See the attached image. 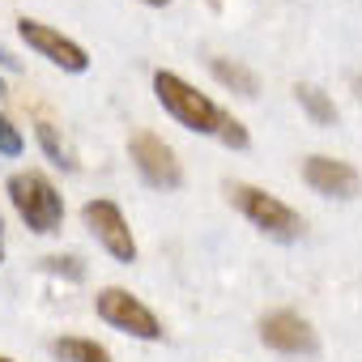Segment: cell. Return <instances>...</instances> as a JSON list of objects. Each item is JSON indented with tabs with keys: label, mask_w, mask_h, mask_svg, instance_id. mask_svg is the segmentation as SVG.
I'll use <instances>...</instances> for the list:
<instances>
[{
	"label": "cell",
	"mask_w": 362,
	"mask_h": 362,
	"mask_svg": "<svg viewBox=\"0 0 362 362\" xmlns=\"http://www.w3.org/2000/svg\"><path fill=\"white\" fill-rule=\"evenodd\" d=\"M94 311H98L111 328H119V332H128V337H136V341H162V324H158V315H153L141 298H132V290H124V286H107V290H98Z\"/></svg>",
	"instance_id": "obj_5"
},
{
	"label": "cell",
	"mask_w": 362,
	"mask_h": 362,
	"mask_svg": "<svg viewBox=\"0 0 362 362\" xmlns=\"http://www.w3.org/2000/svg\"><path fill=\"white\" fill-rule=\"evenodd\" d=\"M0 264H5V243H0Z\"/></svg>",
	"instance_id": "obj_17"
},
{
	"label": "cell",
	"mask_w": 362,
	"mask_h": 362,
	"mask_svg": "<svg viewBox=\"0 0 362 362\" xmlns=\"http://www.w3.org/2000/svg\"><path fill=\"white\" fill-rule=\"evenodd\" d=\"M128 158L132 166L141 170V179L149 188H162V192H175L179 184H184V166H179L175 149L158 136V132H132L128 136Z\"/></svg>",
	"instance_id": "obj_4"
},
{
	"label": "cell",
	"mask_w": 362,
	"mask_h": 362,
	"mask_svg": "<svg viewBox=\"0 0 362 362\" xmlns=\"http://www.w3.org/2000/svg\"><path fill=\"white\" fill-rule=\"evenodd\" d=\"M18 35H22V43H26L30 52H39L43 60H52V64L64 69V73H86V69H90V56H86L81 43L64 39L60 30H52V26L35 22V18H22V22H18Z\"/></svg>",
	"instance_id": "obj_7"
},
{
	"label": "cell",
	"mask_w": 362,
	"mask_h": 362,
	"mask_svg": "<svg viewBox=\"0 0 362 362\" xmlns=\"http://www.w3.org/2000/svg\"><path fill=\"white\" fill-rule=\"evenodd\" d=\"M52 354H56L60 362H111L107 345H98V341H90V337H56V341H52Z\"/></svg>",
	"instance_id": "obj_11"
},
{
	"label": "cell",
	"mask_w": 362,
	"mask_h": 362,
	"mask_svg": "<svg viewBox=\"0 0 362 362\" xmlns=\"http://www.w3.org/2000/svg\"><path fill=\"white\" fill-rule=\"evenodd\" d=\"M145 5H153V9H166V5H170V0H145Z\"/></svg>",
	"instance_id": "obj_16"
},
{
	"label": "cell",
	"mask_w": 362,
	"mask_h": 362,
	"mask_svg": "<svg viewBox=\"0 0 362 362\" xmlns=\"http://www.w3.org/2000/svg\"><path fill=\"white\" fill-rule=\"evenodd\" d=\"M218 136H222V145H230V149H247V141H252V136H247V128H243V124H239L235 115H226V111H222Z\"/></svg>",
	"instance_id": "obj_14"
},
{
	"label": "cell",
	"mask_w": 362,
	"mask_h": 362,
	"mask_svg": "<svg viewBox=\"0 0 362 362\" xmlns=\"http://www.w3.org/2000/svg\"><path fill=\"white\" fill-rule=\"evenodd\" d=\"M0 94H5V77H0Z\"/></svg>",
	"instance_id": "obj_18"
},
{
	"label": "cell",
	"mask_w": 362,
	"mask_h": 362,
	"mask_svg": "<svg viewBox=\"0 0 362 362\" xmlns=\"http://www.w3.org/2000/svg\"><path fill=\"white\" fill-rule=\"evenodd\" d=\"M226 197H230V205H235L256 230H264L269 239L294 243V239L303 235V218H298L286 201H277L273 192H264V188H256V184H226Z\"/></svg>",
	"instance_id": "obj_3"
},
{
	"label": "cell",
	"mask_w": 362,
	"mask_h": 362,
	"mask_svg": "<svg viewBox=\"0 0 362 362\" xmlns=\"http://www.w3.org/2000/svg\"><path fill=\"white\" fill-rule=\"evenodd\" d=\"M298 94V103H303V111L315 119V124H337V103L320 90V86H298L294 90Z\"/></svg>",
	"instance_id": "obj_12"
},
{
	"label": "cell",
	"mask_w": 362,
	"mask_h": 362,
	"mask_svg": "<svg viewBox=\"0 0 362 362\" xmlns=\"http://www.w3.org/2000/svg\"><path fill=\"white\" fill-rule=\"evenodd\" d=\"M9 201L18 209V218L35 230V235H56L64 222V201L60 188L43 170H18L9 175Z\"/></svg>",
	"instance_id": "obj_1"
},
{
	"label": "cell",
	"mask_w": 362,
	"mask_h": 362,
	"mask_svg": "<svg viewBox=\"0 0 362 362\" xmlns=\"http://www.w3.org/2000/svg\"><path fill=\"white\" fill-rule=\"evenodd\" d=\"M303 179H307V188H315L320 197H337V201H349L362 192V179L349 162L341 158H328V153H311L303 162Z\"/></svg>",
	"instance_id": "obj_8"
},
{
	"label": "cell",
	"mask_w": 362,
	"mask_h": 362,
	"mask_svg": "<svg viewBox=\"0 0 362 362\" xmlns=\"http://www.w3.org/2000/svg\"><path fill=\"white\" fill-rule=\"evenodd\" d=\"M153 94L158 103L166 107V115H175L188 132H205V136H218V124H222V107L214 98H205L197 86H188L179 73H166L158 69L153 73Z\"/></svg>",
	"instance_id": "obj_2"
},
{
	"label": "cell",
	"mask_w": 362,
	"mask_h": 362,
	"mask_svg": "<svg viewBox=\"0 0 362 362\" xmlns=\"http://www.w3.org/2000/svg\"><path fill=\"white\" fill-rule=\"evenodd\" d=\"M81 218L94 230V239L107 247V256H115L119 264H132L136 260V239H132V230H128V222H124V214H119L115 201H103V197L98 201H86Z\"/></svg>",
	"instance_id": "obj_6"
},
{
	"label": "cell",
	"mask_w": 362,
	"mask_h": 362,
	"mask_svg": "<svg viewBox=\"0 0 362 362\" xmlns=\"http://www.w3.org/2000/svg\"><path fill=\"white\" fill-rule=\"evenodd\" d=\"M260 341L269 349H277V354H290V358L315 354V332H311V324L298 311H273V315H264L260 320Z\"/></svg>",
	"instance_id": "obj_9"
},
{
	"label": "cell",
	"mask_w": 362,
	"mask_h": 362,
	"mask_svg": "<svg viewBox=\"0 0 362 362\" xmlns=\"http://www.w3.org/2000/svg\"><path fill=\"white\" fill-rule=\"evenodd\" d=\"M39 145H43V153H47L56 166H73V162H69V149L60 145V136H56V128H52L47 119H39Z\"/></svg>",
	"instance_id": "obj_13"
},
{
	"label": "cell",
	"mask_w": 362,
	"mask_h": 362,
	"mask_svg": "<svg viewBox=\"0 0 362 362\" xmlns=\"http://www.w3.org/2000/svg\"><path fill=\"white\" fill-rule=\"evenodd\" d=\"M209 69H214V77H218L226 90H235V94H243V98H256V94H260L256 73H252V69H243L239 60H222V56H214V60H209Z\"/></svg>",
	"instance_id": "obj_10"
},
{
	"label": "cell",
	"mask_w": 362,
	"mask_h": 362,
	"mask_svg": "<svg viewBox=\"0 0 362 362\" xmlns=\"http://www.w3.org/2000/svg\"><path fill=\"white\" fill-rule=\"evenodd\" d=\"M0 362H13V358H5V354H0Z\"/></svg>",
	"instance_id": "obj_19"
},
{
	"label": "cell",
	"mask_w": 362,
	"mask_h": 362,
	"mask_svg": "<svg viewBox=\"0 0 362 362\" xmlns=\"http://www.w3.org/2000/svg\"><path fill=\"white\" fill-rule=\"evenodd\" d=\"M26 149V141H22V132L13 128V119L5 115V111H0V153H5V158H18Z\"/></svg>",
	"instance_id": "obj_15"
}]
</instances>
